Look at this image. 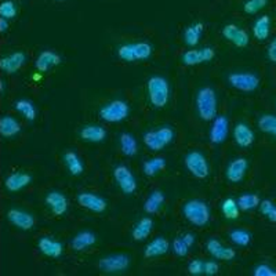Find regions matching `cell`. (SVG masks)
Segmentation results:
<instances>
[{"instance_id": "cell-1", "label": "cell", "mask_w": 276, "mask_h": 276, "mask_svg": "<svg viewBox=\"0 0 276 276\" xmlns=\"http://www.w3.org/2000/svg\"><path fill=\"white\" fill-rule=\"evenodd\" d=\"M197 111L199 115L205 120H211L215 116L217 111V101H215V94L211 88H202L197 94Z\"/></svg>"}, {"instance_id": "cell-2", "label": "cell", "mask_w": 276, "mask_h": 276, "mask_svg": "<svg viewBox=\"0 0 276 276\" xmlns=\"http://www.w3.org/2000/svg\"><path fill=\"white\" fill-rule=\"evenodd\" d=\"M148 91L151 102L158 108L166 105L167 100H169V86L167 82L163 78L155 76L148 82Z\"/></svg>"}, {"instance_id": "cell-3", "label": "cell", "mask_w": 276, "mask_h": 276, "mask_svg": "<svg viewBox=\"0 0 276 276\" xmlns=\"http://www.w3.org/2000/svg\"><path fill=\"white\" fill-rule=\"evenodd\" d=\"M185 217L195 225L202 227L210 218V211L207 205H205L200 200H191L184 206Z\"/></svg>"}, {"instance_id": "cell-4", "label": "cell", "mask_w": 276, "mask_h": 276, "mask_svg": "<svg viewBox=\"0 0 276 276\" xmlns=\"http://www.w3.org/2000/svg\"><path fill=\"white\" fill-rule=\"evenodd\" d=\"M152 53V48L148 43L126 44L119 48V57L124 61H137V60H146Z\"/></svg>"}, {"instance_id": "cell-5", "label": "cell", "mask_w": 276, "mask_h": 276, "mask_svg": "<svg viewBox=\"0 0 276 276\" xmlns=\"http://www.w3.org/2000/svg\"><path fill=\"white\" fill-rule=\"evenodd\" d=\"M173 130L169 127H163L158 132H149L144 136L145 144L148 148H151L152 151H160L162 148H164L169 142H171L173 140Z\"/></svg>"}, {"instance_id": "cell-6", "label": "cell", "mask_w": 276, "mask_h": 276, "mask_svg": "<svg viewBox=\"0 0 276 276\" xmlns=\"http://www.w3.org/2000/svg\"><path fill=\"white\" fill-rule=\"evenodd\" d=\"M100 115L106 122H120L128 115V106L126 102L114 101L104 106L100 111Z\"/></svg>"}, {"instance_id": "cell-7", "label": "cell", "mask_w": 276, "mask_h": 276, "mask_svg": "<svg viewBox=\"0 0 276 276\" xmlns=\"http://www.w3.org/2000/svg\"><path fill=\"white\" fill-rule=\"evenodd\" d=\"M185 163L188 170L197 178H205L209 174V164L205 156L199 152H191L185 159Z\"/></svg>"}, {"instance_id": "cell-8", "label": "cell", "mask_w": 276, "mask_h": 276, "mask_svg": "<svg viewBox=\"0 0 276 276\" xmlns=\"http://www.w3.org/2000/svg\"><path fill=\"white\" fill-rule=\"evenodd\" d=\"M115 178L118 181L119 187L124 193H133L137 188L136 178L133 177L132 171L127 167L118 166L115 169Z\"/></svg>"}, {"instance_id": "cell-9", "label": "cell", "mask_w": 276, "mask_h": 276, "mask_svg": "<svg viewBox=\"0 0 276 276\" xmlns=\"http://www.w3.org/2000/svg\"><path fill=\"white\" fill-rule=\"evenodd\" d=\"M229 82L233 87L243 91H253L259 87V78L251 73H233L229 76Z\"/></svg>"}, {"instance_id": "cell-10", "label": "cell", "mask_w": 276, "mask_h": 276, "mask_svg": "<svg viewBox=\"0 0 276 276\" xmlns=\"http://www.w3.org/2000/svg\"><path fill=\"white\" fill-rule=\"evenodd\" d=\"M128 267V259L123 254H115L105 257L100 261V268L105 272L123 271Z\"/></svg>"}, {"instance_id": "cell-11", "label": "cell", "mask_w": 276, "mask_h": 276, "mask_svg": "<svg viewBox=\"0 0 276 276\" xmlns=\"http://www.w3.org/2000/svg\"><path fill=\"white\" fill-rule=\"evenodd\" d=\"M78 200L83 207L88 209V210L96 211V213H101V211L105 210L106 203L102 197L97 196V195H93V193H80L78 196Z\"/></svg>"}, {"instance_id": "cell-12", "label": "cell", "mask_w": 276, "mask_h": 276, "mask_svg": "<svg viewBox=\"0 0 276 276\" xmlns=\"http://www.w3.org/2000/svg\"><path fill=\"white\" fill-rule=\"evenodd\" d=\"M227 136H228V120H227V118L225 116L215 118L210 132L211 141L214 144H219V142L225 141Z\"/></svg>"}, {"instance_id": "cell-13", "label": "cell", "mask_w": 276, "mask_h": 276, "mask_svg": "<svg viewBox=\"0 0 276 276\" xmlns=\"http://www.w3.org/2000/svg\"><path fill=\"white\" fill-rule=\"evenodd\" d=\"M224 36L239 47H245L249 43V35L236 25H227L223 31Z\"/></svg>"}, {"instance_id": "cell-14", "label": "cell", "mask_w": 276, "mask_h": 276, "mask_svg": "<svg viewBox=\"0 0 276 276\" xmlns=\"http://www.w3.org/2000/svg\"><path fill=\"white\" fill-rule=\"evenodd\" d=\"M246 170H247V160L243 158H239L236 160H233L228 166L227 170V177L229 181L232 182H239L243 178Z\"/></svg>"}, {"instance_id": "cell-15", "label": "cell", "mask_w": 276, "mask_h": 276, "mask_svg": "<svg viewBox=\"0 0 276 276\" xmlns=\"http://www.w3.org/2000/svg\"><path fill=\"white\" fill-rule=\"evenodd\" d=\"M25 62V56L22 53H14L9 57H5L0 60V69L6 70L9 73H13L15 70H18L24 65Z\"/></svg>"}, {"instance_id": "cell-16", "label": "cell", "mask_w": 276, "mask_h": 276, "mask_svg": "<svg viewBox=\"0 0 276 276\" xmlns=\"http://www.w3.org/2000/svg\"><path fill=\"white\" fill-rule=\"evenodd\" d=\"M207 250L213 257L219 260H232L235 257V251L229 247H224L218 241H214L211 239L207 243Z\"/></svg>"}, {"instance_id": "cell-17", "label": "cell", "mask_w": 276, "mask_h": 276, "mask_svg": "<svg viewBox=\"0 0 276 276\" xmlns=\"http://www.w3.org/2000/svg\"><path fill=\"white\" fill-rule=\"evenodd\" d=\"M9 219L21 229H31L33 227V217L21 210H11L9 213Z\"/></svg>"}, {"instance_id": "cell-18", "label": "cell", "mask_w": 276, "mask_h": 276, "mask_svg": "<svg viewBox=\"0 0 276 276\" xmlns=\"http://www.w3.org/2000/svg\"><path fill=\"white\" fill-rule=\"evenodd\" d=\"M46 202L57 215L64 214L68 209V202H66L65 196L60 192L48 193L47 197H46Z\"/></svg>"}, {"instance_id": "cell-19", "label": "cell", "mask_w": 276, "mask_h": 276, "mask_svg": "<svg viewBox=\"0 0 276 276\" xmlns=\"http://www.w3.org/2000/svg\"><path fill=\"white\" fill-rule=\"evenodd\" d=\"M39 249L48 257H58L62 253V245L60 242L51 241L48 237H42L39 241Z\"/></svg>"}, {"instance_id": "cell-20", "label": "cell", "mask_w": 276, "mask_h": 276, "mask_svg": "<svg viewBox=\"0 0 276 276\" xmlns=\"http://www.w3.org/2000/svg\"><path fill=\"white\" fill-rule=\"evenodd\" d=\"M233 136H235V141L237 142V145H241V146H249L254 141L253 132L246 124H243V123L237 124L236 127H235Z\"/></svg>"}, {"instance_id": "cell-21", "label": "cell", "mask_w": 276, "mask_h": 276, "mask_svg": "<svg viewBox=\"0 0 276 276\" xmlns=\"http://www.w3.org/2000/svg\"><path fill=\"white\" fill-rule=\"evenodd\" d=\"M31 182V177L28 174H22V173H15L7 177L6 180V188L9 191H20L24 187H27Z\"/></svg>"}, {"instance_id": "cell-22", "label": "cell", "mask_w": 276, "mask_h": 276, "mask_svg": "<svg viewBox=\"0 0 276 276\" xmlns=\"http://www.w3.org/2000/svg\"><path fill=\"white\" fill-rule=\"evenodd\" d=\"M167 250H169V243H167L166 239L156 237V239H154V241L146 246L145 255H146V257H158V255L164 254Z\"/></svg>"}, {"instance_id": "cell-23", "label": "cell", "mask_w": 276, "mask_h": 276, "mask_svg": "<svg viewBox=\"0 0 276 276\" xmlns=\"http://www.w3.org/2000/svg\"><path fill=\"white\" fill-rule=\"evenodd\" d=\"M60 57L57 54L51 53V51H44L39 56L38 61H36V68L40 70V72H46L47 69H50L51 66L58 65L60 64Z\"/></svg>"}, {"instance_id": "cell-24", "label": "cell", "mask_w": 276, "mask_h": 276, "mask_svg": "<svg viewBox=\"0 0 276 276\" xmlns=\"http://www.w3.org/2000/svg\"><path fill=\"white\" fill-rule=\"evenodd\" d=\"M20 132V124L14 118L10 116H3L0 119V134L5 137L15 136Z\"/></svg>"}, {"instance_id": "cell-25", "label": "cell", "mask_w": 276, "mask_h": 276, "mask_svg": "<svg viewBox=\"0 0 276 276\" xmlns=\"http://www.w3.org/2000/svg\"><path fill=\"white\" fill-rule=\"evenodd\" d=\"M82 138L91 142H100L105 138V130L100 126H86L80 133Z\"/></svg>"}, {"instance_id": "cell-26", "label": "cell", "mask_w": 276, "mask_h": 276, "mask_svg": "<svg viewBox=\"0 0 276 276\" xmlns=\"http://www.w3.org/2000/svg\"><path fill=\"white\" fill-rule=\"evenodd\" d=\"M152 219L151 218H142L140 223L137 224L136 228L133 229V237L136 241H144L145 237L148 236L152 229Z\"/></svg>"}, {"instance_id": "cell-27", "label": "cell", "mask_w": 276, "mask_h": 276, "mask_svg": "<svg viewBox=\"0 0 276 276\" xmlns=\"http://www.w3.org/2000/svg\"><path fill=\"white\" fill-rule=\"evenodd\" d=\"M269 17L268 15H263L261 18H259L254 24V28H253V32H254V36L260 40H265L269 35Z\"/></svg>"}, {"instance_id": "cell-28", "label": "cell", "mask_w": 276, "mask_h": 276, "mask_svg": "<svg viewBox=\"0 0 276 276\" xmlns=\"http://www.w3.org/2000/svg\"><path fill=\"white\" fill-rule=\"evenodd\" d=\"M163 200H164L163 193L160 192V191H155V192L151 193L148 199L145 200V211H148V213H156L163 205Z\"/></svg>"}, {"instance_id": "cell-29", "label": "cell", "mask_w": 276, "mask_h": 276, "mask_svg": "<svg viewBox=\"0 0 276 276\" xmlns=\"http://www.w3.org/2000/svg\"><path fill=\"white\" fill-rule=\"evenodd\" d=\"M94 242H96V236L91 232H80L73 237L72 247L75 250H83L88 246H91Z\"/></svg>"}, {"instance_id": "cell-30", "label": "cell", "mask_w": 276, "mask_h": 276, "mask_svg": "<svg viewBox=\"0 0 276 276\" xmlns=\"http://www.w3.org/2000/svg\"><path fill=\"white\" fill-rule=\"evenodd\" d=\"M203 31V25L200 22H196V24H193L191 27L187 28V31H185V42L188 46H196L197 42H199V38L202 35Z\"/></svg>"}, {"instance_id": "cell-31", "label": "cell", "mask_w": 276, "mask_h": 276, "mask_svg": "<svg viewBox=\"0 0 276 276\" xmlns=\"http://www.w3.org/2000/svg\"><path fill=\"white\" fill-rule=\"evenodd\" d=\"M120 145H122L123 154L126 156H134L137 154V141L132 134H127V133L122 134Z\"/></svg>"}, {"instance_id": "cell-32", "label": "cell", "mask_w": 276, "mask_h": 276, "mask_svg": "<svg viewBox=\"0 0 276 276\" xmlns=\"http://www.w3.org/2000/svg\"><path fill=\"white\" fill-rule=\"evenodd\" d=\"M260 205V199L257 195H253V193H246V195H242L239 199H237V206L242 210H251Z\"/></svg>"}, {"instance_id": "cell-33", "label": "cell", "mask_w": 276, "mask_h": 276, "mask_svg": "<svg viewBox=\"0 0 276 276\" xmlns=\"http://www.w3.org/2000/svg\"><path fill=\"white\" fill-rule=\"evenodd\" d=\"M65 164L73 175L80 174L83 171V164L80 162L79 156L73 154V152H69V154L65 155Z\"/></svg>"}, {"instance_id": "cell-34", "label": "cell", "mask_w": 276, "mask_h": 276, "mask_svg": "<svg viewBox=\"0 0 276 276\" xmlns=\"http://www.w3.org/2000/svg\"><path fill=\"white\" fill-rule=\"evenodd\" d=\"M166 166V160L163 158H154L148 160V162L144 164V173L146 175H155L156 173L164 169Z\"/></svg>"}, {"instance_id": "cell-35", "label": "cell", "mask_w": 276, "mask_h": 276, "mask_svg": "<svg viewBox=\"0 0 276 276\" xmlns=\"http://www.w3.org/2000/svg\"><path fill=\"white\" fill-rule=\"evenodd\" d=\"M15 109H17L20 114L24 115L28 120H33L36 116L35 106H33L32 102L27 101V100H20V101H17V104H15Z\"/></svg>"}, {"instance_id": "cell-36", "label": "cell", "mask_w": 276, "mask_h": 276, "mask_svg": "<svg viewBox=\"0 0 276 276\" xmlns=\"http://www.w3.org/2000/svg\"><path fill=\"white\" fill-rule=\"evenodd\" d=\"M260 128L265 133H269L272 136L276 137V116L272 115H264L263 118L260 119Z\"/></svg>"}, {"instance_id": "cell-37", "label": "cell", "mask_w": 276, "mask_h": 276, "mask_svg": "<svg viewBox=\"0 0 276 276\" xmlns=\"http://www.w3.org/2000/svg\"><path fill=\"white\" fill-rule=\"evenodd\" d=\"M223 213L227 218L235 219L239 215V206L237 202H235L233 199H227L223 202Z\"/></svg>"}, {"instance_id": "cell-38", "label": "cell", "mask_w": 276, "mask_h": 276, "mask_svg": "<svg viewBox=\"0 0 276 276\" xmlns=\"http://www.w3.org/2000/svg\"><path fill=\"white\" fill-rule=\"evenodd\" d=\"M15 14H17V9H15V5H14L13 2L7 0V2H2L0 3V17L9 20V18L15 17Z\"/></svg>"}, {"instance_id": "cell-39", "label": "cell", "mask_w": 276, "mask_h": 276, "mask_svg": "<svg viewBox=\"0 0 276 276\" xmlns=\"http://www.w3.org/2000/svg\"><path fill=\"white\" fill-rule=\"evenodd\" d=\"M182 61H184L185 65H196V64L203 62L200 50H199V51H196V50H189V51H187V53L184 54V57H182Z\"/></svg>"}, {"instance_id": "cell-40", "label": "cell", "mask_w": 276, "mask_h": 276, "mask_svg": "<svg viewBox=\"0 0 276 276\" xmlns=\"http://www.w3.org/2000/svg\"><path fill=\"white\" fill-rule=\"evenodd\" d=\"M231 239L236 245L247 246L250 243V233L246 232V231H242V229H236V231L231 232Z\"/></svg>"}, {"instance_id": "cell-41", "label": "cell", "mask_w": 276, "mask_h": 276, "mask_svg": "<svg viewBox=\"0 0 276 276\" xmlns=\"http://www.w3.org/2000/svg\"><path fill=\"white\" fill-rule=\"evenodd\" d=\"M267 2L268 0H249L247 3H245V11L247 14L257 13V11L265 7Z\"/></svg>"}, {"instance_id": "cell-42", "label": "cell", "mask_w": 276, "mask_h": 276, "mask_svg": "<svg viewBox=\"0 0 276 276\" xmlns=\"http://www.w3.org/2000/svg\"><path fill=\"white\" fill-rule=\"evenodd\" d=\"M261 213H263L264 215H267L271 221L276 223V206L272 202L264 200V202L261 203Z\"/></svg>"}, {"instance_id": "cell-43", "label": "cell", "mask_w": 276, "mask_h": 276, "mask_svg": "<svg viewBox=\"0 0 276 276\" xmlns=\"http://www.w3.org/2000/svg\"><path fill=\"white\" fill-rule=\"evenodd\" d=\"M188 247L184 242V239H175L174 243H173V249H174V253L180 257H184V255L188 254Z\"/></svg>"}, {"instance_id": "cell-44", "label": "cell", "mask_w": 276, "mask_h": 276, "mask_svg": "<svg viewBox=\"0 0 276 276\" xmlns=\"http://www.w3.org/2000/svg\"><path fill=\"white\" fill-rule=\"evenodd\" d=\"M255 276H276V272L268 265H259L254 271Z\"/></svg>"}, {"instance_id": "cell-45", "label": "cell", "mask_w": 276, "mask_h": 276, "mask_svg": "<svg viewBox=\"0 0 276 276\" xmlns=\"http://www.w3.org/2000/svg\"><path fill=\"white\" fill-rule=\"evenodd\" d=\"M203 267H205V264L200 260H193L192 263L189 264V272L192 275H200L203 272Z\"/></svg>"}, {"instance_id": "cell-46", "label": "cell", "mask_w": 276, "mask_h": 276, "mask_svg": "<svg viewBox=\"0 0 276 276\" xmlns=\"http://www.w3.org/2000/svg\"><path fill=\"white\" fill-rule=\"evenodd\" d=\"M203 272L209 276L215 275L218 272V265L214 261H209V263H205V267H203Z\"/></svg>"}, {"instance_id": "cell-47", "label": "cell", "mask_w": 276, "mask_h": 276, "mask_svg": "<svg viewBox=\"0 0 276 276\" xmlns=\"http://www.w3.org/2000/svg\"><path fill=\"white\" fill-rule=\"evenodd\" d=\"M200 53H202V58H203V62L206 61H210L211 58L214 57V50L210 47H205L200 50Z\"/></svg>"}, {"instance_id": "cell-48", "label": "cell", "mask_w": 276, "mask_h": 276, "mask_svg": "<svg viewBox=\"0 0 276 276\" xmlns=\"http://www.w3.org/2000/svg\"><path fill=\"white\" fill-rule=\"evenodd\" d=\"M268 57L271 58L273 62H276V39L272 40V43L269 44V48H268Z\"/></svg>"}, {"instance_id": "cell-49", "label": "cell", "mask_w": 276, "mask_h": 276, "mask_svg": "<svg viewBox=\"0 0 276 276\" xmlns=\"http://www.w3.org/2000/svg\"><path fill=\"white\" fill-rule=\"evenodd\" d=\"M9 28V24H7V20L3 17H0V32H6Z\"/></svg>"}, {"instance_id": "cell-50", "label": "cell", "mask_w": 276, "mask_h": 276, "mask_svg": "<svg viewBox=\"0 0 276 276\" xmlns=\"http://www.w3.org/2000/svg\"><path fill=\"white\" fill-rule=\"evenodd\" d=\"M182 239H184V242H185V243H187V245H188V246L192 245L193 241H195V239H193V236H192V235H191V233H187V235H185V236L182 237Z\"/></svg>"}]
</instances>
